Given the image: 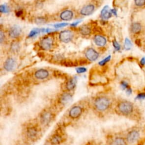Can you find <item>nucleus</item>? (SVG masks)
I'll use <instances>...</instances> for the list:
<instances>
[{"instance_id": "f257e3e1", "label": "nucleus", "mask_w": 145, "mask_h": 145, "mask_svg": "<svg viewBox=\"0 0 145 145\" xmlns=\"http://www.w3.org/2000/svg\"><path fill=\"white\" fill-rule=\"evenodd\" d=\"M118 110L124 115H129L131 114L134 110L133 104L127 101H123L119 103L118 105Z\"/></svg>"}, {"instance_id": "f03ea898", "label": "nucleus", "mask_w": 145, "mask_h": 145, "mask_svg": "<svg viewBox=\"0 0 145 145\" xmlns=\"http://www.w3.org/2000/svg\"><path fill=\"white\" fill-rule=\"evenodd\" d=\"M109 105L110 101L105 97H97L95 101V106L96 108L100 111L106 110L109 106Z\"/></svg>"}, {"instance_id": "7ed1b4c3", "label": "nucleus", "mask_w": 145, "mask_h": 145, "mask_svg": "<svg viewBox=\"0 0 145 145\" xmlns=\"http://www.w3.org/2000/svg\"><path fill=\"white\" fill-rule=\"evenodd\" d=\"M53 44V40L51 37H45L40 42V46L43 50H48L51 49Z\"/></svg>"}, {"instance_id": "20e7f679", "label": "nucleus", "mask_w": 145, "mask_h": 145, "mask_svg": "<svg viewBox=\"0 0 145 145\" xmlns=\"http://www.w3.org/2000/svg\"><path fill=\"white\" fill-rule=\"evenodd\" d=\"M59 40L65 43L70 42L73 38V33L70 30H63L59 33Z\"/></svg>"}, {"instance_id": "39448f33", "label": "nucleus", "mask_w": 145, "mask_h": 145, "mask_svg": "<svg viewBox=\"0 0 145 145\" xmlns=\"http://www.w3.org/2000/svg\"><path fill=\"white\" fill-rule=\"evenodd\" d=\"M86 58L90 61H94L99 57V53L93 48H88L85 53Z\"/></svg>"}, {"instance_id": "423d86ee", "label": "nucleus", "mask_w": 145, "mask_h": 145, "mask_svg": "<svg viewBox=\"0 0 145 145\" xmlns=\"http://www.w3.org/2000/svg\"><path fill=\"white\" fill-rule=\"evenodd\" d=\"M139 138V133L137 130H132L130 131L126 137L128 143H134L138 140Z\"/></svg>"}, {"instance_id": "0eeeda50", "label": "nucleus", "mask_w": 145, "mask_h": 145, "mask_svg": "<svg viewBox=\"0 0 145 145\" xmlns=\"http://www.w3.org/2000/svg\"><path fill=\"white\" fill-rule=\"evenodd\" d=\"M16 66V61L12 58H7L4 63V69L7 71H11L14 69Z\"/></svg>"}, {"instance_id": "6e6552de", "label": "nucleus", "mask_w": 145, "mask_h": 145, "mask_svg": "<svg viewBox=\"0 0 145 145\" xmlns=\"http://www.w3.org/2000/svg\"><path fill=\"white\" fill-rule=\"evenodd\" d=\"M22 32V28L18 25L12 26L9 31V36L11 38H16L19 37Z\"/></svg>"}, {"instance_id": "1a4fd4ad", "label": "nucleus", "mask_w": 145, "mask_h": 145, "mask_svg": "<svg viewBox=\"0 0 145 145\" xmlns=\"http://www.w3.org/2000/svg\"><path fill=\"white\" fill-rule=\"evenodd\" d=\"M82 113V109L80 106H74L70 109L69 112V116L71 118H75L80 116Z\"/></svg>"}, {"instance_id": "9d476101", "label": "nucleus", "mask_w": 145, "mask_h": 145, "mask_svg": "<svg viewBox=\"0 0 145 145\" xmlns=\"http://www.w3.org/2000/svg\"><path fill=\"white\" fill-rule=\"evenodd\" d=\"M95 10V6L93 5L89 4L84 6L80 10V14L84 16H87L91 14Z\"/></svg>"}, {"instance_id": "9b49d317", "label": "nucleus", "mask_w": 145, "mask_h": 145, "mask_svg": "<svg viewBox=\"0 0 145 145\" xmlns=\"http://www.w3.org/2000/svg\"><path fill=\"white\" fill-rule=\"evenodd\" d=\"M112 12L111 11V10L109 9V6H105L101 11L100 16L103 19H108L112 16Z\"/></svg>"}, {"instance_id": "f8f14e48", "label": "nucleus", "mask_w": 145, "mask_h": 145, "mask_svg": "<svg viewBox=\"0 0 145 145\" xmlns=\"http://www.w3.org/2000/svg\"><path fill=\"white\" fill-rule=\"evenodd\" d=\"M49 75L48 71L45 69H40L35 72V76L39 79H44Z\"/></svg>"}, {"instance_id": "ddd939ff", "label": "nucleus", "mask_w": 145, "mask_h": 145, "mask_svg": "<svg viewBox=\"0 0 145 145\" xmlns=\"http://www.w3.org/2000/svg\"><path fill=\"white\" fill-rule=\"evenodd\" d=\"M94 42L99 46H104L106 43V40L104 36L97 35L94 37Z\"/></svg>"}, {"instance_id": "4468645a", "label": "nucleus", "mask_w": 145, "mask_h": 145, "mask_svg": "<svg viewBox=\"0 0 145 145\" xmlns=\"http://www.w3.org/2000/svg\"><path fill=\"white\" fill-rule=\"evenodd\" d=\"M73 17V12L70 10H65L60 14V18L63 20H70Z\"/></svg>"}, {"instance_id": "2eb2a0df", "label": "nucleus", "mask_w": 145, "mask_h": 145, "mask_svg": "<svg viewBox=\"0 0 145 145\" xmlns=\"http://www.w3.org/2000/svg\"><path fill=\"white\" fill-rule=\"evenodd\" d=\"M72 100V96L69 93H63L60 97L59 101L61 104L65 105L69 103Z\"/></svg>"}, {"instance_id": "dca6fc26", "label": "nucleus", "mask_w": 145, "mask_h": 145, "mask_svg": "<svg viewBox=\"0 0 145 145\" xmlns=\"http://www.w3.org/2000/svg\"><path fill=\"white\" fill-rule=\"evenodd\" d=\"M52 115L50 112H45L41 116V120L44 124L48 123L52 120Z\"/></svg>"}, {"instance_id": "f3484780", "label": "nucleus", "mask_w": 145, "mask_h": 145, "mask_svg": "<svg viewBox=\"0 0 145 145\" xmlns=\"http://www.w3.org/2000/svg\"><path fill=\"white\" fill-rule=\"evenodd\" d=\"M141 29H142V26L139 23H137V22L133 23L131 25L130 29H131V31L134 33H139L141 31Z\"/></svg>"}, {"instance_id": "a211bd4d", "label": "nucleus", "mask_w": 145, "mask_h": 145, "mask_svg": "<svg viewBox=\"0 0 145 145\" xmlns=\"http://www.w3.org/2000/svg\"><path fill=\"white\" fill-rule=\"evenodd\" d=\"M80 33L83 36H87L91 33V28L87 25H83L79 28Z\"/></svg>"}, {"instance_id": "6ab92c4d", "label": "nucleus", "mask_w": 145, "mask_h": 145, "mask_svg": "<svg viewBox=\"0 0 145 145\" xmlns=\"http://www.w3.org/2000/svg\"><path fill=\"white\" fill-rule=\"evenodd\" d=\"M76 84V79L75 78H72L69 80L66 84V88L68 90L73 89Z\"/></svg>"}, {"instance_id": "aec40b11", "label": "nucleus", "mask_w": 145, "mask_h": 145, "mask_svg": "<svg viewBox=\"0 0 145 145\" xmlns=\"http://www.w3.org/2000/svg\"><path fill=\"white\" fill-rule=\"evenodd\" d=\"M62 140V138L59 135L55 134L51 138L50 142L53 144H57L61 143Z\"/></svg>"}, {"instance_id": "412c9836", "label": "nucleus", "mask_w": 145, "mask_h": 145, "mask_svg": "<svg viewBox=\"0 0 145 145\" xmlns=\"http://www.w3.org/2000/svg\"><path fill=\"white\" fill-rule=\"evenodd\" d=\"M20 45L18 42L14 41L11 43V46H10V49L13 53L18 52L20 50Z\"/></svg>"}, {"instance_id": "4be33fe9", "label": "nucleus", "mask_w": 145, "mask_h": 145, "mask_svg": "<svg viewBox=\"0 0 145 145\" xmlns=\"http://www.w3.org/2000/svg\"><path fill=\"white\" fill-rule=\"evenodd\" d=\"M111 145H126V142L122 138H117L112 142Z\"/></svg>"}, {"instance_id": "5701e85b", "label": "nucleus", "mask_w": 145, "mask_h": 145, "mask_svg": "<svg viewBox=\"0 0 145 145\" xmlns=\"http://www.w3.org/2000/svg\"><path fill=\"white\" fill-rule=\"evenodd\" d=\"M27 133L28 136L29 138H33L36 136L37 131V130L35 127H30L27 129Z\"/></svg>"}, {"instance_id": "b1692460", "label": "nucleus", "mask_w": 145, "mask_h": 145, "mask_svg": "<svg viewBox=\"0 0 145 145\" xmlns=\"http://www.w3.org/2000/svg\"><path fill=\"white\" fill-rule=\"evenodd\" d=\"M40 32H41V29H40V28H35L30 32V33H29L28 37H33L36 36L37 35H38Z\"/></svg>"}, {"instance_id": "393cba45", "label": "nucleus", "mask_w": 145, "mask_h": 145, "mask_svg": "<svg viewBox=\"0 0 145 145\" xmlns=\"http://www.w3.org/2000/svg\"><path fill=\"white\" fill-rule=\"evenodd\" d=\"M132 46V44L128 38H126L124 42V48L126 50H129Z\"/></svg>"}, {"instance_id": "a878e982", "label": "nucleus", "mask_w": 145, "mask_h": 145, "mask_svg": "<svg viewBox=\"0 0 145 145\" xmlns=\"http://www.w3.org/2000/svg\"><path fill=\"white\" fill-rule=\"evenodd\" d=\"M0 11L2 13H7L9 12V8L6 4L1 5L0 6Z\"/></svg>"}, {"instance_id": "bb28decb", "label": "nucleus", "mask_w": 145, "mask_h": 145, "mask_svg": "<svg viewBox=\"0 0 145 145\" xmlns=\"http://www.w3.org/2000/svg\"><path fill=\"white\" fill-rule=\"evenodd\" d=\"M110 58H111V56H109L108 57H106V58H105L104 59L101 60L100 62H99V64L101 66H104V65H105L108 62H109L110 59Z\"/></svg>"}, {"instance_id": "cd10ccee", "label": "nucleus", "mask_w": 145, "mask_h": 145, "mask_svg": "<svg viewBox=\"0 0 145 145\" xmlns=\"http://www.w3.org/2000/svg\"><path fill=\"white\" fill-rule=\"evenodd\" d=\"M134 3L136 6L141 7L145 5V0H134Z\"/></svg>"}, {"instance_id": "c85d7f7f", "label": "nucleus", "mask_w": 145, "mask_h": 145, "mask_svg": "<svg viewBox=\"0 0 145 145\" xmlns=\"http://www.w3.org/2000/svg\"><path fill=\"white\" fill-rule=\"evenodd\" d=\"M45 22H46L45 19L44 18H42V17L37 18H36V19H35V22H36V23L39 24H43V23H45Z\"/></svg>"}, {"instance_id": "c756f323", "label": "nucleus", "mask_w": 145, "mask_h": 145, "mask_svg": "<svg viewBox=\"0 0 145 145\" xmlns=\"http://www.w3.org/2000/svg\"><path fill=\"white\" fill-rule=\"evenodd\" d=\"M113 45L114 49H115L116 50H117V51L119 50L120 49V48H121L120 45L119 43H118L117 41H116V40H114V41H113Z\"/></svg>"}, {"instance_id": "7c9ffc66", "label": "nucleus", "mask_w": 145, "mask_h": 145, "mask_svg": "<svg viewBox=\"0 0 145 145\" xmlns=\"http://www.w3.org/2000/svg\"><path fill=\"white\" fill-rule=\"evenodd\" d=\"M68 25V23H59V24H56L54 25V28H62V27H64L66 25Z\"/></svg>"}, {"instance_id": "2f4dec72", "label": "nucleus", "mask_w": 145, "mask_h": 145, "mask_svg": "<svg viewBox=\"0 0 145 145\" xmlns=\"http://www.w3.org/2000/svg\"><path fill=\"white\" fill-rule=\"evenodd\" d=\"M76 71L78 73H83L84 72H86L87 71V69L85 67H78L76 69Z\"/></svg>"}, {"instance_id": "473e14b6", "label": "nucleus", "mask_w": 145, "mask_h": 145, "mask_svg": "<svg viewBox=\"0 0 145 145\" xmlns=\"http://www.w3.org/2000/svg\"><path fill=\"white\" fill-rule=\"evenodd\" d=\"M4 33L3 32L1 31V32H0V41H1V43H2L3 41V39H4Z\"/></svg>"}, {"instance_id": "72a5a7b5", "label": "nucleus", "mask_w": 145, "mask_h": 145, "mask_svg": "<svg viewBox=\"0 0 145 145\" xmlns=\"http://www.w3.org/2000/svg\"><path fill=\"white\" fill-rule=\"evenodd\" d=\"M144 97H145V93H143L139 94L137 96L138 99H143Z\"/></svg>"}, {"instance_id": "f704fd0d", "label": "nucleus", "mask_w": 145, "mask_h": 145, "mask_svg": "<svg viewBox=\"0 0 145 145\" xmlns=\"http://www.w3.org/2000/svg\"><path fill=\"white\" fill-rule=\"evenodd\" d=\"M82 20H78V21H76V22H75L74 23H72L71 24V26L72 27H75L80 22H81Z\"/></svg>"}, {"instance_id": "c9c22d12", "label": "nucleus", "mask_w": 145, "mask_h": 145, "mask_svg": "<svg viewBox=\"0 0 145 145\" xmlns=\"http://www.w3.org/2000/svg\"><path fill=\"white\" fill-rule=\"evenodd\" d=\"M121 86H122V88H123V89L127 88V87H128L127 84L126 83H125V82H122V84H121Z\"/></svg>"}, {"instance_id": "e433bc0d", "label": "nucleus", "mask_w": 145, "mask_h": 145, "mask_svg": "<svg viewBox=\"0 0 145 145\" xmlns=\"http://www.w3.org/2000/svg\"><path fill=\"white\" fill-rule=\"evenodd\" d=\"M140 64L142 65H145V57H143L140 60Z\"/></svg>"}, {"instance_id": "4c0bfd02", "label": "nucleus", "mask_w": 145, "mask_h": 145, "mask_svg": "<svg viewBox=\"0 0 145 145\" xmlns=\"http://www.w3.org/2000/svg\"><path fill=\"white\" fill-rule=\"evenodd\" d=\"M22 13H23V12H22V11H18L17 12H16V15L18 16H20V15H22Z\"/></svg>"}, {"instance_id": "58836bf2", "label": "nucleus", "mask_w": 145, "mask_h": 145, "mask_svg": "<svg viewBox=\"0 0 145 145\" xmlns=\"http://www.w3.org/2000/svg\"><path fill=\"white\" fill-rule=\"evenodd\" d=\"M111 11H112V12L113 14H114L115 15H117V12H116V10L115 9H112V10H111Z\"/></svg>"}]
</instances>
